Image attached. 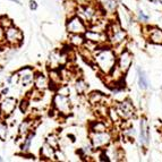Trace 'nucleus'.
<instances>
[{
  "label": "nucleus",
  "mask_w": 162,
  "mask_h": 162,
  "mask_svg": "<svg viewBox=\"0 0 162 162\" xmlns=\"http://www.w3.org/2000/svg\"><path fill=\"white\" fill-rule=\"evenodd\" d=\"M132 61H133V57L132 55H130V52H129L128 50H125L119 56L117 67H118V69H119L122 74H125L126 72L129 69V67L132 65Z\"/></svg>",
  "instance_id": "39448f33"
},
{
  "label": "nucleus",
  "mask_w": 162,
  "mask_h": 162,
  "mask_svg": "<svg viewBox=\"0 0 162 162\" xmlns=\"http://www.w3.org/2000/svg\"><path fill=\"white\" fill-rule=\"evenodd\" d=\"M102 5L108 11H115V9L117 8L116 0H102Z\"/></svg>",
  "instance_id": "dca6fc26"
},
{
  "label": "nucleus",
  "mask_w": 162,
  "mask_h": 162,
  "mask_svg": "<svg viewBox=\"0 0 162 162\" xmlns=\"http://www.w3.org/2000/svg\"><path fill=\"white\" fill-rule=\"evenodd\" d=\"M76 90H77V92L78 93H84L87 90V85H86V83L84 82L83 80H80L78 82L76 83Z\"/></svg>",
  "instance_id": "aec40b11"
},
{
  "label": "nucleus",
  "mask_w": 162,
  "mask_h": 162,
  "mask_svg": "<svg viewBox=\"0 0 162 162\" xmlns=\"http://www.w3.org/2000/svg\"><path fill=\"white\" fill-rule=\"evenodd\" d=\"M55 107L59 110L61 113H68L70 111V104H69V99L67 98V95L63 94H57L55 100H53Z\"/></svg>",
  "instance_id": "20e7f679"
},
{
  "label": "nucleus",
  "mask_w": 162,
  "mask_h": 162,
  "mask_svg": "<svg viewBox=\"0 0 162 162\" xmlns=\"http://www.w3.org/2000/svg\"><path fill=\"white\" fill-rule=\"evenodd\" d=\"M101 99H102V94L101 93H92L91 95H90V101H91V103H100V101H101Z\"/></svg>",
  "instance_id": "412c9836"
},
{
  "label": "nucleus",
  "mask_w": 162,
  "mask_h": 162,
  "mask_svg": "<svg viewBox=\"0 0 162 162\" xmlns=\"http://www.w3.org/2000/svg\"><path fill=\"white\" fill-rule=\"evenodd\" d=\"M85 37L91 42H102V41H106L107 37L104 34L99 33V32H93V31H89V32H85Z\"/></svg>",
  "instance_id": "f8f14e48"
},
{
  "label": "nucleus",
  "mask_w": 162,
  "mask_h": 162,
  "mask_svg": "<svg viewBox=\"0 0 162 162\" xmlns=\"http://www.w3.org/2000/svg\"><path fill=\"white\" fill-rule=\"evenodd\" d=\"M6 40L8 43L15 46V44H18V43L22 42V40H23V34H22V32H20L18 28L10 26L8 27L6 31Z\"/></svg>",
  "instance_id": "423d86ee"
},
{
  "label": "nucleus",
  "mask_w": 162,
  "mask_h": 162,
  "mask_svg": "<svg viewBox=\"0 0 162 162\" xmlns=\"http://www.w3.org/2000/svg\"><path fill=\"white\" fill-rule=\"evenodd\" d=\"M67 30L72 34H82L85 33V25L80 17H73L67 23Z\"/></svg>",
  "instance_id": "7ed1b4c3"
},
{
  "label": "nucleus",
  "mask_w": 162,
  "mask_h": 162,
  "mask_svg": "<svg viewBox=\"0 0 162 162\" xmlns=\"http://www.w3.org/2000/svg\"><path fill=\"white\" fill-rule=\"evenodd\" d=\"M91 141H92L93 147L100 149L109 144L111 141V135L107 130L106 132H92Z\"/></svg>",
  "instance_id": "f03ea898"
},
{
  "label": "nucleus",
  "mask_w": 162,
  "mask_h": 162,
  "mask_svg": "<svg viewBox=\"0 0 162 162\" xmlns=\"http://www.w3.org/2000/svg\"><path fill=\"white\" fill-rule=\"evenodd\" d=\"M34 136V134H30V136L26 138V141H25V144L23 145V150L24 151H27L28 150V147H30V144H31V139H32V137Z\"/></svg>",
  "instance_id": "5701e85b"
},
{
  "label": "nucleus",
  "mask_w": 162,
  "mask_h": 162,
  "mask_svg": "<svg viewBox=\"0 0 162 162\" xmlns=\"http://www.w3.org/2000/svg\"><path fill=\"white\" fill-rule=\"evenodd\" d=\"M160 2H161V3H162V0H160Z\"/></svg>",
  "instance_id": "c9c22d12"
},
{
  "label": "nucleus",
  "mask_w": 162,
  "mask_h": 162,
  "mask_svg": "<svg viewBox=\"0 0 162 162\" xmlns=\"http://www.w3.org/2000/svg\"><path fill=\"white\" fill-rule=\"evenodd\" d=\"M28 126H30V121H24L20 127V133H25L28 128Z\"/></svg>",
  "instance_id": "393cba45"
},
{
  "label": "nucleus",
  "mask_w": 162,
  "mask_h": 162,
  "mask_svg": "<svg viewBox=\"0 0 162 162\" xmlns=\"http://www.w3.org/2000/svg\"><path fill=\"white\" fill-rule=\"evenodd\" d=\"M100 160H101V161H110V159H108V155H107L106 153H102V154H101Z\"/></svg>",
  "instance_id": "c756f323"
},
{
  "label": "nucleus",
  "mask_w": 162,
  "mask_h": 162,
  "mask_svg": "<svg viewBox=\"0 0 162 162\" xmlns=\"http://www.w3.org/2000/svg\"><path fill=\"white\" fill-rule=\"evenodd\" d=\"M7 92H8V89H3L2 90V94H6Z\"/></svg>",
  "instance_id": "473e14b6"
},
{
  "label": "nucleus",
  "mask_w": 162,
  "mask_h": 162,
  "mask_svg": "<svg viewBox=\"0 0 162 162\" xmlns=\"http://www.w3.org/2000/svg\"><path fill=\"white\" fill-rule=\"evenodd\" d=\"M6 135H7V126L2 122H0V138L5 141L6 138Z\"/></svg>",
  "instance_id": "4be33fe9"
},
{
  "label": "nucleus",
  "mask_w": 162,
  "mask_h": 162,
  "mask_svg": "<svg viewBox=\"0 0 162 162\" xmlns=\"http://www.w3.org/2000/svg\"><path fill=\"white\" fill-rule=\"evenodd\" d=\"M139 18H141V20H149V16H147V15H145V14L143 13L142 10L139 11Z\"/></svg>",
  "instance_id": "cd10ccee"
},
{
  "label": "nucleus",
  "mask_w": 162,
  "mask_h": 162,
  "mask_svg": "<svg viewBox=\"0 0 162 162\" xmlns=\"http://www.w3.org/2000/svg\"><path fill=\"white\" fill-rule=\"evenodd\" d=\"M138 85L142 90H146L149 87V80L146 74L138 68Z\"/></svg>",
  "instance_id": "4468645a"
},
{
  "label": "nucleus",
  "mask_w": 162,
  "mask_h": 162,
  "mask_svg": "<svg viewBox=\"0 0 162 162\" xmlns=\"http://www.w3.org/2000/svg\"><path fill=\"white\" fill-rule=\"evenodd\" d=\"M110 116H111V119L112 120H117V119H119V113H118V111L115 109H110Z\"/></svg>",
  "instance_id": "b1692460"
},
{
  "label": "nucleus",
  "mask_w": 162,
  "mask_h": 162,
  "mask_svg": "<svg viewBox=\"0 0 162 162\" xmlns=\"http://www.w3.org/2000/svg\"><path fill=\"white\" fill-rule=\"evenodd\" d=\"M149 40L154 44H162V30L151 27L149 31Z\"/></svg>",
  "instance_id": "1a4fd4ad"
},
{
  "label": "nucleus",
  "mask_w": 162,
  "mask_h": 162,
  "mask_svg": "<svg viewBox=\"0 0 162 162\" xmlns=\"http://www.w3.org/2000/svg\"><path fill=\"white\" fill-rule=\"evenodd\" d=\"M0 161H2V159H1V158H0Z\"/></svg>",
  "instance_id": "f704fd0d"
},
{
  "label": "nucleus",
  "mask_w": 162,
  "mask_h": 162,
  "mask_svg": "<svg viewBox=\"0 0 162 162\" xmlns=\"http://www.w3.org/2000/svg\"><path fill=\"white\" fill-rule=\"evenodd\" d=\"M95 61L103 73H110L116 65V56L111 49L100 50L95 55Z\"/></svg>",
  "instance_id": "f257e3e1"
},
{
  "label": "nucleus",
  "mask_w": 162,
  "mask_h": 162,
  "mask_svg": "<svg viewBox=\"0 0 162 162\" xmlns=\"http://www.w3.org/2000/svg\"><path fill=\"white\" fill-rule=\"evenodd\" d=\"M91 130L92 132H106L107 126L102 121H95L92 125V127H91Z\"/></svg>",
  "instance_id": "f3484780"
},
{
  "label": "nucleus",
  "mask_w": 162,
  "mask_h": 162,
  "mask_svg": "<svg viewBox=\"0 0 162 162\" xmlns=\"http://www.w3.org/2000/svg\"><path fill=\"white\" fill-rule=\"evenodd\" d=\"M30 8H31L32 10H35V9L37 8V3L35 2L34 0H32V1L30 2Z\"/></svg>",
  "instance_id": "c85d7f7f"
},
{
  "label": "nucleus",
  "mask_w": 162,
  "mask_h": 162,
  "mask_svg": "<svg viewBox=\"0 0 162 162\" xmlns=\"http://www.w3.org/2000/svg\"><path fill=\"white\" fill-rule=\"evenodd\" d=\"M70 41H72V43L75 44V46H82L83 43H84V39L81 37L80 34H74V35H72V37H70Z\"/></svg>",
  "instance_id": "6ab92c4d"
},
{
  "label": "nucleus",
  "mask_w": 162,
  "mask_h": 162,
  "mask_svg": "<svg viewBox=\"0 0 162 162\" xmlns=\"http://www.w3.org/2000/svg\"><path fill=\"white\" fill-rule=\"evenodd\" d=\"M41 155L43 158H48V159H51L55 156V151H53V147L51 145H46L41 151Z\"/></svg>",
  "instance_id": "2eb2a0df"
},
{
  "label": "nucleus",
  "mask_w": 162,
  "mask_h": 162,
  "mask_svg": "<svg viewBox=\"0 0 162 162\" xmlns=\"http://www.w3.org/2000/svg\"><path fill=\"white\" fill-rule=\"evenodd\" d=\"M68 137H70V138H72V142H75V137H74L73 135H68Z\"/></svg>",
  "instance_id": "2f4dec72"
},
{
  "label": "nucleus",
  "mask_w": 162,
  "mask_h": 162,
  "mask_svg": "<svg viewBox=\"0 0 162 162\" xmlns=\"http://www.w3.org/2000/svg\"><path fill=\"white\" fill-rule=\"evenodd\" d=\"M5 39H6V33H5V31H3V27L0 25V43L2 42Z\"/></svg>",
  "instance_id": "bb28decb"
},
{
  "label": "nucleus",
  "mask_w": 162,
  "mask_h": 162,
  "mask_svg": "<svg viewBox=\"0 0 162 162\" xmlns=\"http://www.w3.org/2000/svg\"><path fill=\"white\" fill-rule=\"evenodd\" d=\"M139 127H141V134H139V136H141V143L147 145L150 142V130H149V126H147V124H146V121L144 119L141 120Z\"/></svg>",
  "instance_id": "9d476101"
},
{
  "label": "nucleus",
  "mask_w": 162,
  "mask_h": 162,
  "mask_svg": "<svg viewBox=\"0 0 162 162\" xmlns=\"http://www.w3.org/2000/svg\"><path fill=\"white\" fill-rule=\"evenodd\" d=\"M77 2H81V3H85L86 1H89V0H76Z\"/></svg>",
  "instance_id": "7c9ffc66"
},
{
  "label": "nucleus",
  "mask_w": 162,
  "mask_h": 162,
  "mask_svg": "<svg viewBox=\"0 0 162 162\" xmlns=\"http://www.w3.org/2000/svg\"><path fill=\"white\" fill-rule=\"evenodd\" d=\"M149 1H152V2H155L156 0H149Z\"/></svg>",
  "instance_id": "72a5a7b5"
},
{
  "label": "nucleus",
  "mask_w": 162,
  "mask_h": 162,
  "mask_svg": "<svg viewBox=\"0 0 162 162\" xmlns=\"http://www.w3.org/2000/svg\"><path fill=\"white\" fill-rule=\"evenodd\" d=\"M46 85V77L43 76V75H37L35 77V86H37V89H44Z\"/></svg>",
  "instance_id": "a211bd4d"
},
{
  "label": "nucleus",
  "mask_w": 162,
  "mask_h": 162,
  "mask_svg": "<svg viewBox=\"0 0 162 162\" xmlns=\"http://www.w3.org/2000/svg\"><path fill=\"white\" fill-rule=\"evenodd\" d=\"M16 107V100L14 98H7L2 103H1V111L6 115H10L13 112Z\"/></svg>",
  "instance_id": "9b49d317"
},
{
  "label": "nucleus",
  "mask_w": 162,
  "mask_h": 162,
  "mask_svg": "<svg viewBox=\"0 0 162 162\" xmlns=\"http://www.w3.org/2000/svg\"><path fill=\"white\" fill-rule=\"evenodd\" d=\"M119 116L124 119H128L134 115V107L129 101H121L117 109Z\"/></svg>",
  "instance_id": "6e6552de"
},
{
  "label": "nucleus",
  "mask_w": 162,
  "mask_h": 162,
  "mask_svg": "<svg viewBox=\"0 0 162 162\" xmlns=\"http://www.w3.org/2000/svg\"><path fill=\"white\" fill-rule=\"evenodd\" d=\"M81 13H82L83 17H84L85 20H93V18H94L96 15V9L92 6H85L81 9Z\"/></svg>",
  "instance_id": "ddd939ff"
},
{
  "label": "nucleus",
  "mask_w": 162,
  "mask_h": 162,
  "mask_svg": "<svg viewBox=\"0 0 162 162\" xmlns=\"http://www.w3.org/2000/svg\"><path fill=\"white\" fill-rule=\"evenodd\" d=\"M27 104H28V103H27L26 100H23V101H22V103H20V111H22V112H25V111H26Z\"/></svg>",
  "instance_id": "a878e982"
},
{
  "label": "nucleus",
  "mask_w": 162,
  "mask_h": 162,
  "mask_svg": "<svg viewBox=\"0 0 162 162\" xmlns=\"http://www.w3.org/2000/svg\"><path fill=\"white\" fill-rule=\"evenodd\" d=\"M126 39V32L122 30L121 27L117 24H112V30H111V35H110V40L113 44H119L124 42Z\"/></svg>",
  "instance_id": "0eeeda50"
}]
</instances>
